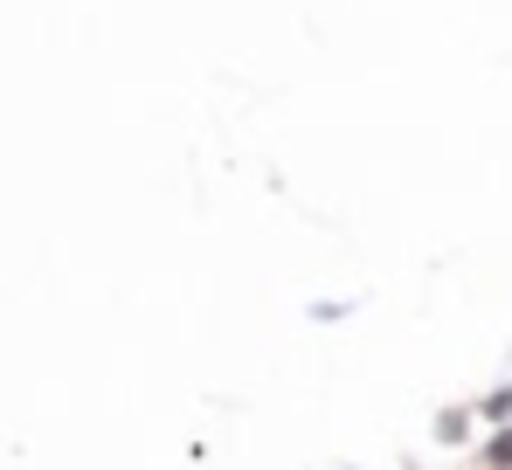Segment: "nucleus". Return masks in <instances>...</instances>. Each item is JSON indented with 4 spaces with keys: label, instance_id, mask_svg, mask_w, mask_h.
Masks as SVG:
<instances>
[{
    "label": "nucleus",
    "instance_id": "1",
    "mask_svg": "<svg viewBox=\"0 0 512 470\" xmlns=\"http://www.w3.org/2000/svg\"><path fill=\"white\" fill-rule=\"evenodd\" d=\"M485 464H492V470H512V422H499V436L485 443Z\"/></svg>",
    "mask_w": 512,
    "mask_h": 470
},
{
    "label": "nucleus",
    "instance_id": "2",
    "mask_svg": "<svg viewBox=\"0 0 512 470\" xmlns=\"http://www.w3.org/2000/svg\"><path fill=\"white\" fill-rule=\"evenodd\" d=\"M512 415V388H499V394H485V422H506Z\"/></svg>",
    "mask_w": 512,
    "mask_h": 470
}]
</instances>
